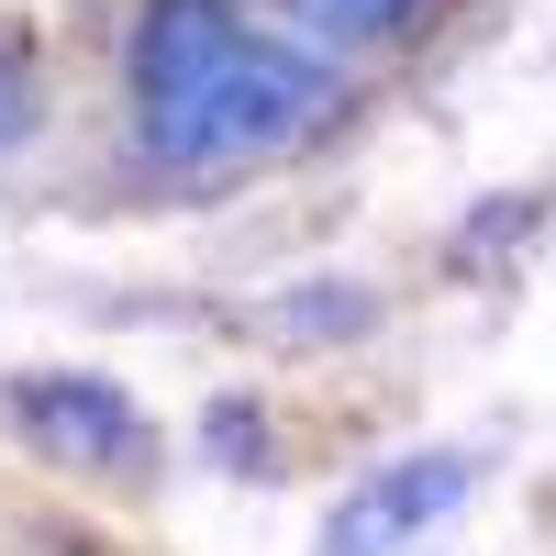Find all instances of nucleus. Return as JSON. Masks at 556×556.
<instances>
[{
    "mask_svg": "<svg viewBox=\"0 0 556 556\" xmlns=\"http://www.w3.org/2000/svg\"><path fill=\"white\" fill-rule=\"evenodd\" d=\"M123 78H134V146L167 178L267 167V156L312 146V134H334L356 101L334 56L256 23L245 0H146Z\"/></svg>",
    "mask_w": 556,
    "mask_h": 556,
    "instance_id": "f257e3e1",
    "label": "nucleus"
},
{
    "mask_svg": "<svg viewBox=\"0 0 556 556\" xmlns=\"http://www.w3.org/2000/svg\"><path fill=\"white\" fill-rule=\"evenodd\" d=\"M479 490V456L468 445H424V456H390V468H367L334 523H323L312 556H412L434 523H456V501Z\"/></svg>",
    "mask_w": 556,
    "mask_h": 556,
    "instance_id": "f03ea898",
    "label": "nucleus"
},
{
    "mask_svg": "<svg viewBox=\"0 0 556 556\" xmlns=\"http://www.w3.org/2000/svg\"><path fill=\"white\" fill-rule=\"evenodd\" d=\"M12 424L45 456H67V468H112V479H146L156 468L146 412H134L112 379H56V367H34V379H12Z\"/></svg>",
    "mask_w": 556,
    "mask_h": 556,
    "instance_id": "7ed1b4c3",
    "label": "nucleus"
},
{
    "mask_svg": "<svg viewBox=\"0 0 556 556\" xmlns=\"http://www.w3.org/2000/svg\"><path fill=\"white\" fill-rule=\"evenodd\" d=\"M278 12L301 23L312 56H323V45H334V56H379V45H401L434 0H278Z\"/></svg>",
    "mask_w": 556,
    "mask_h": 556,
    "instance_id": "20e7f679",
    "label": "nucleus"
},
{
    "mask_svg": "<svg viewBox=\"0 0 556 556\" xmlns=\"http://www.w3.org/2000/svg\"><path fill=\"white\" fill-rule=\"evenodd\" d=\"M34 134V78H23V56L0 45V146H23Z\"/></svg>",
    "mask_w": 556,
    "mask_h": 556,
    "instance_id": "39448f33",
    "label": "nucleus"
}]
</instances>
